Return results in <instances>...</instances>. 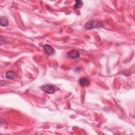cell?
<instances>
[{"label": "cell", "instance_id": "obj_4", "mask_svg": "<svg viewBox=\"0 0 135 135\" xmlns=\"http://www.w3.org/2000/svg\"><path fill=\"white\" fill-rule=\"evenodd\" d=\"M43 47L45 52L49 55H52L55 52L54 49L53 48L52 46H51L49 44H44Z\"/></svg>", "mask_w": 135, "mask_h": 135}, {"label": "cell", "instance_id": "obj_1", "mask_svg": "<svg viewBox=\"0 0 135 135\" xmlns=\"http://www.w3.org/2000/svg\"><path fill=\"white\" fill-rule=\"evenodd\" d=\"M42 90L48 94H53L55 91L58 90V88L56 87L53 85H50V84H46L44 85L42 87Z\"/></svg>", "mask_w": 135, "mask_h": 135}, {"label": "cell", "instance_id": "obj_6", "mask_svg": "<svg viewBox=\"0 0 135 135\" xmlns=\"http://www.w3.org/2000/svg\"><path fill=\"white\" fill-rule=\"evenodd\" d=\"M0 24L2 27H7L9 25V21L5 17H1L0 19Z\"/></svg>", "mask_w": 135, "mask_h": 135}, {"label": "cell", "instance_id": "obj_8", "mask_svg": "<svg viewBox=\"0 0 135 135\" xmlns=\"http://www.w3.org/2000/svg\"><path fill=\"white\" fill-rule=\"evenodd\" d=\"M82 2L81 1H76L75 4L74 5V9H77L79 7H81L82 6Z\"/></svg>", "mask_w": 135, "mask_h": 135}, {"label": "cell", "instance_id": "obj_5", "mask_svg": "<svg viewBox=\"0 0 135 135\" xmlns=\"http://www.w3.org/2000/svg\"><path fill=\"white\" fill-rule=\"evenodd\" d=\"M94 21L93 20H90L84 24V28L87 30H90L95 28Z\"/></svg>", "mask_w": 135, "mask_h": 135}, {"label": "cell", "instance_id": "obj_2", "mask_svg": "<svg viewBox=\"0 0 135 135\" xmlns=\"http://www.w3.org/2000/svg\"><path fill=\"white\" fill-rule=\"evenodd\" d=\"M67 56L70 59H77L80 56V53L76 50H72L67 53Z\"/></svg>", "mask_w": 135, "mask_h": 135}, {"label": "cell", "instance_id": "obj_3", "mask_svg": "<svg viewBox=\"0 0 135 135\" xmlns=\"http://www.w3.org/2000/svg\"><path fill=\"white\" fill-rule=\"evenodd\" d=\"M79 84L82 87H88L90 84V81L87 78H81L79 79Z\"/></svg>", "mask_w": 135, "mask_h": 135}, {"label": "cell", "instance_id": "obj_7", "mask_svg": "<svg viewBox=\"0 0 135 135\" xmlns=\"http://www.w3.org/2000/svg\"><path fill=\"white\" fill-rule=\"evenodd\" d=\"M15 72L13 71H9L6 73L5 76L6 78L7 79H13L14 77H15Z\"/></svg>", "mask_w": 135, "mask_h": 135}]
</instances>
